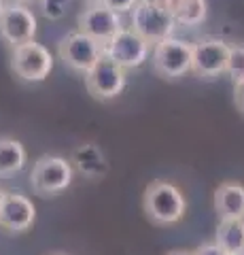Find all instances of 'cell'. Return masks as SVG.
Instances as JSON below:
<instances>
[{
  "label": "cell",
  "instance_id": "6da1fadb",
  "mask_svg": "<svg viewBox=\"0 0 244 255\" xmlns=\"http://www.w3.org/2000/svg\"><path fill=\"white\" fill-rule=\"evenodd\" d=\"M143 211L155 226H172L185 217L187 200L176 185L168 181H153L145 189Z\"/></svg>",
  "mask_w": 244,
  "mask_h": 255
},
{
  "label": "cell",
  "instance_id": "7a4b0ae2",
  "mask_svg": "<svg viewBox=\"0 0 244 255\" xmlns=\"http://www.w3.org/2000/svg\"><path fill=\"white\" fill-rule=\"evenodd\" d=\"M132 30L138 32L149 45H157L172 36L176 19L170 11L162 9L153 0H138L132 9Z\"/></svg>",
  "mask_w": 244,
  "mask_h": 255
},
{
  "label": "cell",
  "instance_id": "3957f363",
  "mask_svg": "<svg viewBox=\"0 0 244 255\" xmlns=\"http://www.w3.org/2000/svg\"><path fill=\"white\" fill-rule=\"evenodd\" d=\"M73 183V166L66 157L60 155H43L38 157L32 172H30V185L36 196L49 198L64 191Z\"/></svg>",
  "mask_w": 244,
  "mask_h": 255
},
{
  "label": "cell",
  "instance_id": "277c9868",
  "mask_svg": "<svg viewBox=\"0 0 244 255\" xmlns=\"http://www.w3.org/2000/svg\"><path fill=\"white\" fill-rule=\"evenodd\" d=\"M11 70L21 81L38 83L45 81L53 70V58L47 47L36 41H30L11 49Z\"/></svg>",
  "mask_w": 244,
  "mask_h": 255
},
{
  "label": "cell",
  "instance_id": "5b68a950",
  "mask_svg": "<svg viewBox=\"0 0 244 255\" xmlns=\"http://www.w3.org/2000/svg\"><path fill=\"white\" fill-rule=\"evenodd\" d=\"M193 64V45L180 38H166L157 43L153 49V70L162 79H180L191 70Z\"/></svg>",
  "mask_w": 244,
  "mask_h": 255
},
{
  "label": "cell",
  "instance_id": "8992f818",
  "mask_svg": "<svg viewBox=\"0 0 244 255\" xmlns=\"http://www.w3.org/2000/svg\"><path fill=\"white\" fill-rule=\"evenodd\" d=\"M58 55L70 70L85 75L104 55V45L98 43L96 38L87 36L85 32L75 30L60 41Z\"/></svg>",
  "mask_w": 244,
  "mask_h": 255
},
{
  "label": "cell",
  "instance_id": "52a82bcc",
  "mask_svg": "<svg viewBox=\"0 0 244 255\" xmlns=\"http://www.w3.org/2000/svg\"><path fill=\"white\" fill-rule=\"evenodd\" d=\"M85 87H87L91 98H96L100 102L113 100L125 87V68H121L108 55H102L85 73Z\"/></svg>",
  "mask_w": 244,
  "mask_h": 255
},
{
  "label": "cell",
  "instance_id": "ba28073f",
  "mask_svg": "<svg viewBox=\"0 0 244 255\" xmlns=\"http://www.w3.org/2000/svg\"><path fill=\"white\" fill-rule=\"evenodd\" d=\"M36 36V15L23 2L4 4L0 13V38L13 49L17 45L34 41Z\"/></svg>",
  "mask_w": 244,
  "mask_h": 255
},
{
  "label": "cell",
  "instance_id": "9c48e42d",
  "mask_svg": "<svg viewBox=\"0 0 244 255\" xmlns=\"http://www.w3.org/2000/svg\"><path fill=\"white\" fill-rule=\"evenodd\" d=\"M149 45L138 32L123 28L104 45V55L117 62L121 68H138L149 58Z\"/></svg>",
  "mask_w": 244,
  "mask_h": 255
},
{
  "label": "cell",
  "instance_id": "30bf717a",
  "mask_svg": "<svg viewBox=\"0 0 244 255\" xmlns=\"http://www.w3.org/2000/svg\"><path fill=\"white\" fill-rule=\"evenodd\" d=\"M79 32H85L87 36L96 38L98 43L106 45L119 30H123L121 13H117L113 9H108L102 2L89 4L77 19Z\"/></svg>",
  "mask_w": 244,
  "mask_h": 255
},
{
  "label": "cell",
  "instance_id": "8fae6325",
  "mask_svg": "<svg viewBox=\"0 0 244 255\" xmlns=\"http://www.w3.org/2000/svg\"><path fill=\"white\" fill-rule=\"evenodd\" d=\"M230 64V45L219 38H204L193 45V64L191 73L202 79H215L227 73Z\"/></svg>",
  "mask_w": 244,
  "mask_h": 255
},
{
  "label": "cell",
  "instance_id": "7c38bea8",
  "mask_svg": "<svg viewBox=\"0 0 244 255\" xmlns=\"http://www.w3.org/2000/svg\"><path fill=\"white\" fill-rule=\"evenodd\" d=\"M34 219L36 209L32 200H28L26 196L17 194V191H4L2 202H0V228L21 234L32 228Z\"/></svg>",
  "mask_w": 244,
  "mask_h": 255
},
{
  "label": "cell",
  "instance_id": "4fadbf2b",
  "mask_svg": "<svg viewBox=\"0 0 244 255\" xmlns=\"http://www.w3.org/2000/svg\"><path fill=\"white\" fill-rule=\"evenodd\" d=\"M215 211L221 219H244V185L221 183L215 191Z\"/></svg>",
  "mask_w": 244,
  "mask_h": 255
},
{
  "label": "cell",
  "instance_id": "5bb4252c",
  "mask_svg": "<svg viewBox=\"0 0 244 255\" xmlns=\"http://www.w3.org/2000/svg\"><path fill=\"white\" fill-rule=\"evenodd\" d=\"M26 164V149L15 138H0V177H11Z\"/></svg>",
  "mask_w": 244,
  "mask_h": 255
},
{
  "label": "cell",
  "instance_id": "9a60e30c",
  "mask_svg": "<svg viewBox=\"0 0 244 255\" xmlns=\"http://www.w3.org/2000/svg\"><path fill=\"white\" fill-rule=\"evenodd\" d=\"M215 241L227 253L244 251V219H221Z\"/></svg>",
  "mask_w": 244,
  "mask_h": 255
},
{
  "label": "cell",
  "instance_id": "2e32d148",
  "mask_svg": "<svg viewBox=\"0 0 244 255\" xmlns=\"http://www.w3.org/2000/svg\"><path fill=\"white\" fill-rule=\"evenodd\" d=\"M208 15L206 0H180L178 9L174 11V19L180 26H200Z\"/></svg>",
  "mask_w": 244,
  "mask_h": 255
},
{
  "label": "cell",
  "instance_id": "e0dca14e",
  "mask_svg": "<svg viewBox=\"0 0 244 255\" xmlns=\"http://www.w3.org/2000/svg\"><path fill=\"white\" fill-rule=\"evenodd\" d=\"M75 159H77L79 170L83 174H87V177H98V174H102L106 170L104 157H102L100 151L91 145H85V147L79 149L75 153Z\"/></svg>",
  "mask_w": 244,
  "mask_h": 255
},
{
  "label": "cell",
  "instance_id": "ac0fdd59",
  "mask_svg": "<svg viewBox=\"0 0 244 255\" xmlns=\"http://www.w3.org/2000/svg\"><path fill=\"white\" fill-rule=\"evenodd\" d=\"M227 75L232 77L234 83L244 79V45H232L230 47V64H227Z\"/></svg>",
  "mask_w": 244,
  "mask_h": 255
},
{
  "label": "cell",
  "instance_id": "d6986e66",
  "mask_svg": "<svg viewBox=\"0 0 244 255\" xmlns=\"http://www.w3.org/2000/svg\"><path fill=\"white\" fill-rule=\"evenodd\" d=\"M70 0H41V11L47 19H60L68 11Z\"/></svg>",
  "mask_w": 244,
  "mask_h": 255
},
{
  "label": "cell",
  "instance_id": "ffe728a7",
  "mask_svg": "<svg viewBox=\"0 0 244 255\" xmlns=\"http://www.w3.org/2000/svg\"><path fill=\"white\" fill-rule=\"evenodd\" d=\"M98 2H102L104 6H108V9H113L117 13H128L136 6L138 0H98Z\"/></svg>",
  "mask_w": 244,
  "mask_h": 255
},
{
  "label": "cell",
  "instance_id": "44dd1931",
  "mask_svg": "<svg viewBox=\"0 0 244 255\" xmlns=\"http://www.w3.org/2000/svg\"><path fill=\"white\" fill-rule=\"evenodd\" d=\"M193 253H195V255H230L217 241H215V243H204V245L198 247V249H195Z\"/></svg>",
  "mask_w": 244,
  "mask_h": 255
},
{
  "label": "cell",
  "instance_id": "7402d4cb",
  "mask_svg": "<svg viewBox=\"0 0 244 255\" xmlns=\"http://www.w3.org/2000/svg\"><path fill=\"white\" fill-rule=\"evenodd\" d=\"M234 102H236V107H238V111L244 113V79L238 83H234Z\"/></svg>",
  "mask_w": 244,
  "mask_h": 255
},
{
  "label": "cell",
  "instance_id": "603a6c76",
  "mask_svg": "<svg viewBox=\"0 0 244 255\" xmlns=\"http://www.w3.org/2000/svg\"><path fill=\"white\" fill-rule=\"evenodd\" d=\"M155 4H160L162 9H166V11H170L172 15H174V11L178 9V4H180V0H153Z\"/></svg>",
  "mask_w": 244,
  "mask_h": 255
},
{
  "label": "cell",
  "instance_id": "cb8c5ba5",
  "mask_svg": "<svg viewBox=\"0 0 244 255\" xmlns=\"http://www.w3.org/2000/svg\"><path fill=\"white\" fill-rule=\"evenodd\" d=\"M166 255H195V253H189V251H170Z\"/></svg>",
  "mask_w": 244,
  "mask_h": 255
},
{
  "label": "cell",
  "instance_id": "d4e9b609",
  "mask_svg": "<svg viewBox=\"0 0 244 255\" xmlns=\"http://www.w3.org/2000/svg\"><path fill=\"white\" fill-rule=\"evenodd\" d=\"M2 9H4V0H0V13H2Z\"/></svg>",
  "mask_w": 244,
  "mask_h": 255
},
{
  "label": "cell",
  "instance_id": "484cf974",
  "mask_svg": "<svg viewBox=\"0 0 244 255\" xmlns=\"http://www.w3.org/2000/svg\"><path fill=\"white\" fill-rule=\"evenodd\" d=\"M2 196H4V191H2V189H0V202H2Z\"/></svg>",
  "mask_w": 244,
  "mask_h": 255
},
{
  "label": "cell",
  "instance_id": "4316f807",
  "mask_svg": "<svg viewBox=\"0 0 244 255\" xmlns=\"http://www.w3.org/2000/svg\"><path fill=\"white\" fill-rule=\"evenodd\" d=\"M230 255H244V251H238V253H230Z\"/></svg>",
  "mask_w": 244,
  "mask_h": 255
},
{
  "label": "cell",
  "instance_id": "83f0119b",
  "mask_svg": "<svg viewBox=\"0 0 244 255\" xmlns=\"http://www.w3.org/2000/svg\"><path fill=\"white\" fill-rule=\"evenodd\" d=\"M15 2H28V0H15Z\"/></svg>",
  "mask_w": 244,
  "mask_h": 255
},
{
  "label": "cell",
  "instance_id": "f1b7e54d",
  "mask_svg": "<svg viewBox=\"0 0 244 255\" xmlns=\"http://www.w3.org/2000/svg\"><path fill=\"white\" fill-rule=\"evenodd\" d=\"M51 255H64V253H51Z\"/></svg>",
  "mask_w": 244,
  "mask_h": 255
}]
</instances>
